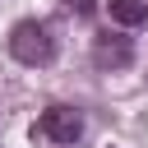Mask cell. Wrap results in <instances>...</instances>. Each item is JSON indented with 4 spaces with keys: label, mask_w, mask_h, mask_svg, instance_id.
Returning <instances> with one entry per match:
<instances>
[{
    "label": "cell",
    "mask_w": 148,
    "mask_h": 148,
    "mask_svg": "<svg viewBox=\"0 0 148 148\" xmlns=\"http://www.w3.org/2000/svg\"><path fill=\"white\" fill-rule=\"evenodd\" d=\"M9 56L18 60V65H51L56 60V37H51V28L46 23H37V18H18L14 28H9Z\"/></svg>",
    "instance_id": "cell-1"
},
{
    "label": "cell",
    "mask_w": 148,
    "mask_h": 148,
    "mask_svg": "<svg viewBox=\"0 0 148 148\" xmlns=\"http://www.w3.org/2000/svg\"><path fill=\"white\" fill-rule=\"evenodd\" d=\"M32 139H42L51 148H74L83 139V111L79 106H46L32 125Z\"/></svg>",
    "instance_id": "cell-2"
},
{
    "label": "cell",
    "mask_w": 148,
    "mask_h": 148,
    "mask_svg": "<svg viewBox=\"0 0 148 148\" xmlns=\"http://www.w3.org/2000/svg\"><path fill=\"white\" fill-rule=\"evenodd\" d=\"M92 65L97 69H125V65H134V42L130 37H111V32H97L92 37Z\"/></svg>",
    "instance_id": "cell-3"
},
{
    "label": "cell",
    "mask_w": 148,
    "mask_h": 148,
    "mask_svg": "<svg viewBox=\"0 0 148 148\" xmlns=\"http://www.w3.org/2000/svg\"><path fill=\"white\" fill-rule=\"evenodd\" d=\"M111 23H120V28H143V23H148V0H111Z\"/></svg>",
    "instance_id": "cell-4"
},
{
    "label": "cell",
    "mask_w": 148,
    "mask_h": 148,
    "mask_svg": "<svg viewBox=\"0 0 148 148\" xmlns=\"http://www.w3.org/2000/svg\"><path fill=\"white\" fill-rule=\"evenodd\" d=\"M65 9H69V14H79V18H88L97 5H92V0H65Z\"/></svg>",
    "instance_id": "cell-5"
}]
</instances>
